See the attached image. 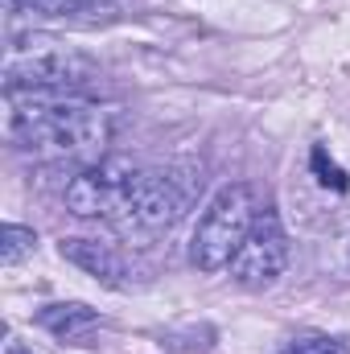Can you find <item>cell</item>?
I'll return each mask as SVG.
<instances>
[{
  "mask_svg": "<svg viewBox=\"0 0 350 354\" xmlns=\"http://www.w3.org/2000/svg\"><path fill=\"white\" fill-rule=\"evenodd\" d=\"M288 354H350V351L347 342H338L330 334H301V338H293Z\"/></svg>",
  "mask_w": 350,
  "mask_h": 354,
  "instance_id": "30bf717a",
  "label": "cell"
},
{
  "mask_svg": "<svg viewBox=\"0 0 350 354\" xmlns=\"http://www.w3.org/2000/svg\"><path fill=\"white\" fill-rule=\"evenodd\" d=\"M4 354H33V351H29V346H21V342H8V346H4Z\"/></svg>",
  "mask_w": 350,
  "mask_h": 354,
  "instance_id": "4fadbf2b",
  "label": "cell"
},
{
  "mask_svg": "<svg viewBox=\"0 0 350 354\" xmlns=\"http://www.w3.org/2000/svg\"><path fill=\"white\" fill-rule=\"evenodd\" d=\"M58 256L66 264L83 268L87 276H95L107 288H124L128 284V260L111 243H99V239H62L58 243Z\"/></svg>",
  "mask_w": 350,
  "mask_h": 354,
  "instance_id": "52a82bcc",
  "label": "cell"
},
{
  "mask_svg": "<svg viewBox=\"0 0 350 354\" xmlns=\"http://www.w3.org/2000/svg\"><path fill=\"white\" fill-rule=\"evenodd\" d=\"M136 177H140V165H132L128 157H103L66 181V210L79 218H103V223L128 227Z\"/></svg>",
  "mask_w": 350,
  "mask_h": 354,
  "instance_id": "277c9868",
  "label": "cell"
},
{
  "mask_svg": "<svg viewBox=\"0 0 350 354\" xmlns=\"http://www.w3.org/2000/svg\"><path fill=\"white\" fill-rule=\"evenodd\" d=\"M12 4H21L29 12H46V17H71V12H83L95 0H12Z\"/></svg>",
  "mask_w": 350,
  "mask_h": 354,
  "instance_id": "8fae6325",
  "label": "cell"
},
{
  "mask_svg": "<svg viewBox=\"0 0 350 354\" xmlns=\"http://www.w3.org/2000/svg\"><path fill=\"white\" fill-rule=\"evenodd\" d=\"M4 136L37 161H103L116 111L62 91H4Z\"/></svg>",
  "mask_w": 350,
  "mask_h": 354,
  "instance_id": "6da1fadb",
  "label": "cell"
},
{
  "mask_svg": "<svg viewBox=\"0 0 350 354\" xmlns=\"http://www.w3.org/2000/svg\"><path fill=\"white\" fill-rule=\"evenodd\" d=\"M95 79H99L95 58H87L79 46H71L62 37L29 33V37L8 41L4 91H62V95H75Z\"/></svg>",
  "mask_w": 350,
  "mask_h": 354,
  "instance_id": "7a4b0ae2",
  "label": "cell"
},
{
  "mask_svg": "<svg viewBox=\"0 0 350 354\" xmlns=\"http://www.w3.org/2000/svg\"><path fill=\"white\" fill-rule=\"evenodd\" d=\"M95 322H99V313L91 305H79V301H71V305H46L37 313V326L50 330L54 338H79V334H87Z\"/></svg>",
  "mask_w": 350,
  "mask_h": 354,
  "instance_id": "ba28073f",
  "label": "cell"
},
{
  "mask_svg": "<svg viewBox=\"0 0 350 354\" xmlns=\"http://www.w3.org/2000/svg\"><path fill=\"white\" fill-rule=\"evenodd\" d=\"M33 248H37V235L29 227H17V223L0 227V264H21L25 256H33Z\"/></svg>",
  "mask_w": 350,
  "mask_h": 354,
  "instance_id": "9c48e42d",
  "label": "cell"
},
{
  "mask_svg": "<svg viewBox=\"0 0 350 354\" xmlns=\"http://www.w3.org/2000/svg\"><path fill=\"white\" fill-rule=\"evenodd\" d=\"M256 218H260L256 189L243 185V181L223 185L206 202V210H202V218H198V227L190 235V264L198 272L231 268V260L239 256V248L248 239V231L256 227Z\"/></svg>",
  "mask_w": 350,
  "mask_h": 354,
  "instance_id": "3957f363",
  "label": "cell"
},
{
  "mask_svg": "<svg viewBox=\"0 0 350 354\" xmlns=\"http://www.w3.org/2000/svg\"><path fill=\"white\" fill-rule=\"evenodd\" d=\"M194 189H198V177L177 169V165H169V169H140L128 227H136V231H165V227H174L177 218L190 210Z\"/></svg>",
  "mask_w": 350,
  "mask_h": 354,
  "instance_id": "5b68a950",
  "label": "cell"
},
{
  "mask_svg": "<svg viewBox=\"0 0 350 354\" xmlns=\"http://www.w3.org/2000/svg\"><path fill=\"white\" fill-rule=\"evenodd\" d=\"M313 174H317V181H322V185H334V189H347V185H350L347 174H342V169L326 157V149H322V145L313 149Z\"/></svg>",
  "mask_w": 350,
  "mask_h": 354,
  "instance_id": "7c38bea8",
  "label": "cell"
},
{
  "mask_svg": "<svg viewBox=\"0 0 350 354\" xmlns=\"http://www.w3.org/2000/svg\"><path fill=\"white\" fill-rule=\"evenodd\" d=\"M347 260H350V243H347Z\"/></svg>",
  "mask_w": 350,
  "mask_h": 354,
  "instance_id": "5bb4252c",
  "label": "cell"
},
{
  "mask_svg": "<svg viewBox=\"0 0 350 354\" xmlns=\"http://www.w3.org/2000/svg\"><path fill=\"white\" fill-rule=\"evenodd\" d=\"M288 252H293V243H288V231H284L280 214H276V210H260V218H256V227L248 231L239 256L231 260L235 284L256 288V292H260V288H272V284L284 276V268H288Z\"/></svg>",
  "mask_w": 350,
  "mask_h": 354,
  "instance_id": "8992f818",
  "label": "cell"
}]
</instances>
